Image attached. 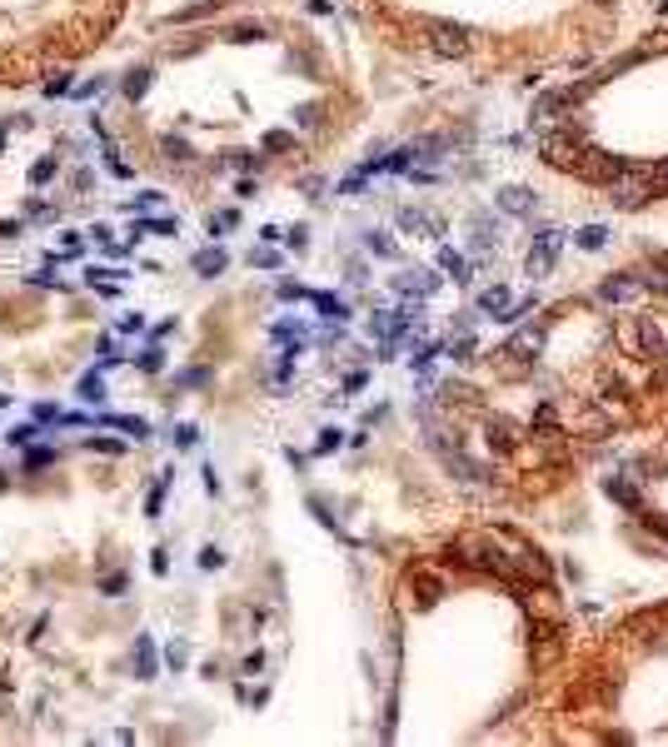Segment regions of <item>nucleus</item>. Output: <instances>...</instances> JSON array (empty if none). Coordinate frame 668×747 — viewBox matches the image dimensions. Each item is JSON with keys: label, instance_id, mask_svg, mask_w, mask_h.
<instances>
[{"label": "nucleus", "instance_id": "f257e3e1", "mask_svg": "<svg viewBox=\"0 0 668 747\" xmlns=\"http://www.w3.org/2000/svg\"><path fill=\"white\" fill-rule=\"evenodd\" d=\"M529 732L548 742H668V603L574 643Z\"/></svg>", "mask_w": 668, "mask_h": 747}, {"label": "nucleus", "instance_id": "f03ea898", "mask_svg": "<svg viewBox=\"0 0 668 747\" xmlns=\"http://www.w3.org/2000/svg\"><path fill=\"white\" fill-rule=\"evenodd\" d=\"M553 254H559V235H539V245L529 249V274H534V279H539V274H548Z\"/></svg>", "mask_w": 668, "mask_h": 747}, {"label": "nucleus", "instance_id": "7ed1b4c3", "mask_svg": "<svg viewBox=\"0 0 668 747\" xmlns=\"http://www.w3.org/2000/svg\"><path fill=\"white\" fill-rule=\"evenodd\" d=\"M529 200H534L529 190H504V195H499V204H504L509 214H524V209H529Z\"/></svg>", "mask_w": 668, "mask_h": 747}, {"label": "nucleus", "instance_id": "20e7f679", "mask_svg": "<svg viewBox=\"0 0 668 747\" xmlns=\"http://www.w3.org/2000/svg\"><path fill=\"white\" fill-rule=\"evenodd\" d=\"M195 269H200V274H219V269H225V254L205 249V254H195Z\"/></svg>", "mask_w": 668, "mask_h": 747}, {"label": "nucleus", "instance_id": "39448f33", "mask_svg": "<svg viewBox=\"0 0 668 747\" xmlns=\"http://www.w3.org/2000/svg\"><path fill=\"white\" fill-rule=\"evenodd\" d=\"M145 85H150V70H130V80H125V95H130V100H140V95H145Z\"/></svg>", "mask_w": 668, "mask_h": 747}, {"label": "nucleus", "instance_id": "423d86ee", "mask_svg": "<svg viewBox=\"0 0 668 747\" xmlns=\"http://www.w3.org/2000/svg\"><path fill=\"white\" fill-rule=\"evenodd\" d=\"M603 240H608V229H598V224H589V229H579V245H584V249H598Z\"/></svg>", "mask_w": 668, "mask_h": 747}, {"label": "nucleus", "instance_id": "0eeeda50", "mask_svg": "<svg viewBox=\"0 0 668 747\" xmlns=\"http://www.w3.org/2000/svg\"><path fill=\"white\" fill-rule=\"evenodd\" d=\"M80 398H90V404H100L105 398V389H100V379L90 374V379H80Z\"/></svg>", "mask_w": 668, "mask_h": 747}, {"label": "nucleus", "instance_id": "6e6552de", "mask_svg": "<svg viewBox=\"0 0 668 747\" xmlns=\"http://www.w3.org/2000/svg\"><path fill=\"white\" fill-rule=\"evenodd\" d=\"M85 448H105V453H125L120 439H85Z\"/></svg>", "mask_w": 668, "mask_h": 747}, {"label": "nucleus", "instance_id": "1a4fd4ad", "mask_svg": "<svg viewBox=\"0 0 668 747\" xmlns=\"http://www.w3.org/2000/svg\"><path fill=\"white\" fill-rule=\"evenodd\" d=\"M50 175H55V164H50V160H40V164H35V169H30V185H45V180H50Z\"/></svg>", "mask_w": 668, "mask_h": 747}, {"label": "nucleus", "instance_id": "9d476101", "mask_svg": "<svg viewBox=\"0 0 668 747\" xmlns=\"http://www.w3.org/2000/svg\"><path fill=\"white\" fill-rule=\"evenodd\" d=\"M50 458H55V453H50V448H35V453H30V458H25V469H40V464H50Z\"/></svg>", "mask_w": 668, "mask_h": 747}, {"label": "nucleus", "instance_id": "9b49d317", "mask_svg": "<svg viewBox=\"0 0 668 747\" xmlns=\"http://www.w3.org/2000/svg\"><path fill=\"white\" fill-rule=\"evenodd\" d=\"M30 439H35V429H30V424H20V429H11V443H30Z\"/></svg>", "mask_w": 668, "mask_h": 747}]
</instances>
